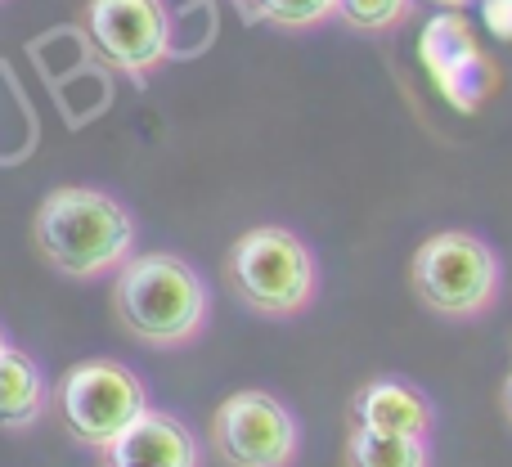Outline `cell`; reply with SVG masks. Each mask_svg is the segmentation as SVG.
I'll list each match as a JSON object with an SVG mask.
<instances>
[{
  "label": "cell",
  "mask_w": 512,
  "mask_h": 467,
  "mask_svg": "<svg viewBox=\"0 0 512 467\" xmlns=\"http://www.w3.org/2000/svg\"><path fill=\"white\" fill-rule=\"evenodd\" d=\"M54 405L72 441L108 454L117 436L149 409V387L122 360H81L59 378Z\"/></svg>",
  "instance_id": "obj_5"
},
{
  "label": "cell",
  "mask_w": 512,
  "mask_h": 467,
  "mask_svg": "<svg viewBox=\"0 0 512 467\" xmlns=\"http://www.w3.org/2000/svg\"><path fill=\"white\" fill-rule=\"evenodd\" d=\"M225 283L261 319H297L319 297V261L288 225H256L225 252Z\"/></svg>",
  "instance_id": "obj_3"
},
{
  "label": "cell",
  "mask_w": 512,
  "mask_h": 467,
  "mask_svg": "<svg viewBox=\"0 0 512 467\" xmlns=\"http://www.w3.org/2000/svg\"><path fill=\"white\" fill-rule=\"evenodd\" d=\"M409 288L441 319H481L504 292V261L472 230H441L423 238L409 261Z\"/></svg>",
  "instance_id": "obj_4"
},
{
  "label": "cell",
  "mask_w": 512,
  "mask_h": 467,
  "mask_svg": "<svg viewBox=\"0 0 512 467\" xmlns=\"http://www.w3.org/2000/svg\"><path fill=\"white\" fill-rule=\"evenodd\" d=\"M108 467H113V463H108Z\"/></svg>",
  "instance_id": "obj_17"
},
{
  "label": "cell",
  "mask_w": 512,
  "mask_h": 467,
  "mask_svg": "<svg viewBox=\"0 0 512 467\" xmlns=\"http://www.w3.org/2000/svg\"><path fill=\"white\" fill-rule=\"evenodd\" d=\"M351 423L369 427V432L387 436H418L432 441L436 427V405L423 387H414L409 378H369L351 396Z\"/></svg>",
  "instance_id": "obj_8"
},
{
  "label": "cell",
  "mask_w": 512,
  "mask_h": 467,
  "mask_svg": "<svg viewBox=\"0 0 512 467\" xmlns=\"http://www.w3.org/2000/svg\"><path fill=\"white\" fill-rule=\"evenodd\" d=\"M342 467H432V445L418 436H387L351 423L342 445Z\"/></svg>",
  "instance_id": "obj_11"
},
{
  "label": "cell",
  "mask_w": 512,
  "mask_h": 467,
  "mask_svg": "<svg viewBox=\"0 0 512 467\" xmlns=\"http://www.w3.org/2000/svg\"><path fill=\"white\" fill-rule=\"evenodd\" d=\"M252 18L279 27V32H315L333 23L337 0H243Z\"/></svg>",
  "instance_id": "obj_12"
},
{
  "label": "cell",
  "mask_w": 512,
  "mask_h": 467,
  "mask_svg": "<svg viewBox=\"0 0 512 467\" xmlns=\"http://www.w3.org/2000/svg\"><path fill=\"white\" fill-rule=\"evenodd\" d=\"M45 405H50V387L41 364L9 346L0 355V432H27L32 423H41Z\"/></svg>",
  "instance_id": "obj_10"
},
{
  "label": "cell",
  "mask_w": 512,
  "mask_h": 467,
  "mask_svg": "<svg viewBox=\"0 0 512 467\" xmlns=\"http://www.w3.org/2000/svg\"><path fill=\"white\" fill-rule=\"evenodd\" d=\"M9 351V337H5V328H0V355H5Z\"/></svg>",
  "instance_id": "obj_16"
},
{
  "label": "cell",
  "mask_w": 512,
  "mask_h": 467,
  "mask_svg": "<svg viewBox=\"0 0 512 467\" xmlns=\"http://www.w3.org/2000/svg\"><path fill=\"white\" fill-rule=\"evenodd\" d=\"M436 9H463V5H472V0H432Z\"/></svg>",
  "instance_id": "obj_15"
},
{
  "label": "cell",
  "mask_w": 512,
  "mask_h": 467,
  "mask_svg": "<svg viewBox=\"0 0 512 467\" xmlns=\"http://www.w3.org/2000/svg\"><path fill=\"white\" fill-rule=\"evenodd\" d=\"M499 405H504V418H508V427H512V373L504 378V391H499Z\"/></svg>",
  "instance_id": "obj_14"
},
{
  "label": "cell",
  "mask_w": 512,
  "mask_h": 467,
  "mask_svg": "<svg viewBox=\"0 0 512 467\" xmlns=\"http://www.w3.org/2000/svg\"><path fill=\"white\" fill-rule=\"evenodd\" d=\"M32 243L68 279H104L135 256V221L104 189L63 185L36 207Z\"/></svg>",
  "instance_id": "obj_1"
},
{
  "label": "cell",
  "mask_w": 512,
  "mask_h": 467,
  "mask_svg": "<svg viewBox=\"0 0 512 467\" xmlns=\"http://www.w3.org/2000/svg\"><path fill=\"white\" fill-rule=\"evenodd\" d=\"M86 27L95 50L131 81L153 77L171 59V18L162 0H90Z\"/></svg>",
  "instance_id": "obj_7"
},
{
  "label": "cell",
  "mask_w": 512,
  "mask_h": 467,
  "mask_svg": "<svg viewBox=\"0 0 512 467\" xmlns=\"http://www.w3.org/2000/svg\"><path fill=\"white\" fill-rule=\"evenodd\" d=\"M113 467H203V445L167 409H144L108 450Z\"/></svg>",
  "instance_id": "obj_9"
},
{
  "label": "cell",
  "mask_w": 512,
  "mask_h": 467,
  "mask_svg": "<svg viewBox=\"0 0 512 467\" xmlns=\"http://www.w3.org/2000/svg\"><path fill=\"white\" fill-rule=\"evenodd\" d=\"M414 0H337V23L360 36H387L409 23Z\"/></svg>",
  "instance_id": "obj_13"
},
{
  "label": "cell",
  "mask_w": 512,
  "mask_h": 467,
  "mask_svg": "<svg viewBox=\"0 0 512 467\" xmlns=\"http://www.w3.org/2000/svg\"><path fill=\"white\" fill-rule=\"evenodd\" d=\"M212 450L225 467H292L301 454V423L274 391H234L212 414Z\"/></svg>",
  "instance_id": "obj_6"
},
{
  "label": "cell",
  "mask_w": 512,
  "mask_h": 467,
  "mask_svg": "<svg viewBox=\"0 0 512 467\" xmlns=\"http://www.w3.org/2000/svg\"><path fill=\"white\" fill-rule=\"evenodd\" d=\"M117 324L144 346L176 351L207 328L212 297L207 283L176 252H135L113 279Z\"/></svg>",
  "instance_id": "obj_2"
}]
</instances>
